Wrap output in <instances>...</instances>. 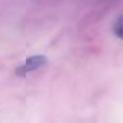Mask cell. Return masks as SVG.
Listing matches in <instances>:
<instances>
[{"mask_svg":"<svg viewBox=\"0 0 123 123\" xmlns=\"http://www.w3.org/2000/svg\"><path fill=\"white\" fill-rule=\"evenodd\" d=\"M48 64V57L45 55H32L28 57L22 65L15 68V74L17 77H26L30 72L42 68Z\"/></svg>","mask_w":123,"mask_h":123,"instance_id":"obj_1","label":"cell"},{"mask_svg":"<svg viewBox=\"0 0 123 123\" xmlns=\"http://www.w3.org/2000/svg\"><path fill=\"white\" fill-rule=\"evenodd\" d=\"M112 31L118 39L123 41V13H121L118 16V18L116 19L112 26Z\"/></svg>","mask_w":123,"mask_h":123,"instance_id":"obj_2","label":"cell"}]
</instances>
